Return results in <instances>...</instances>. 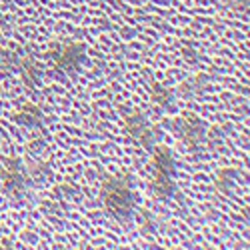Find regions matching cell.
Instances as JSON below:
<instances>
[{"label":"cell","mask_w":250,"mask_h":250,"mask_svg":"<svg viewBox=\"0 0 250 250\" xmlns=\"http://www.w3.org/2000/svg\"><path fill=\"white\" fill-rule=\"evenodd\" d=\"M152 96H154V100H156V102H160V104H166V102L170 100V94L166 92L164 88H158V86H154V88H152Z\"/></svg>","instance_id":"obj_8"},{"label":"cell","mask_w":250,"mask_h":250,"mask_svg":"<svg viewBox=\"0 0 250 250\" xmlns=\"http://www.w3.org/2000/svg\"><path fill=\"white\" fill-rule=\"evenodd\" d=\"M84 48L82 44H76V42H66V44H60L54 52V62L56 66L62 68V70H74L82 64L84 60Z\"/></svg>","instance_id":"obj_3"},{"label":"cell","mask_w":250,"mask_h":250,"mask_svg":"<svg viewBox=\"0 0 250 250\" xmlns=\"http://www.w3.org/2000/svg\"><path fill=\"white\" fill-rule=\"evenodd\" d=\"M4 184L8 192L12 194H20L24 192L26 188V178H24V170H22V164L18 160H8L4 166Z\"/></svg>","instance_id":"obj_4"},{"label":"cell","mask_w":250,"mask_h":250,"mask_svg":"<svg viewBox=\"0 0 250 250\" xmlns=\"http://www.w3.org/2000/svg\"><path fill=\"white\" fill-rule=\"evenodd\" d=\"M102 200L106 208L112 212V216L126 220L132 214L134 198L130 190V182L126 176H112L102 184Z\"/></svg>","instance_id":"obj_1"},{"label":"cell","mask_w":250,"mask_h":250,"mask_svg":"<svg viewBox=\"0 0 250 250\" xmlns=\"http://www.w3.org/2000/svg\"><path fill=\"white\" fill-rule=\"evenodd\" d=\"M20 120H22L24 124H28V126H32V124H36L40 120V112L36 106H32V104H26V106L22 108V112H20Z\"/></svg>","instance_id":"obj_7"},{"label":"cell","mask_w":250,"mask_h":250,"mask_svg":"<svg viewBox=\"0 0 250 250\" xmlns=\"http://www.w3.org/2000/svg\"><path fill=\"white\" fill-rule=\"evenodd\" d=\"M202 134H204V126L200 122H184L182 124V138L186 140L188 146L194 148L196 144H200Z\"/></svg>","instance_id":"obj_6"},{"label":"cell","mask_w":250,"mask_h":250,"mask_svg":"<svg viewBox=\"0 0 250 250\" xmlns=\"http://www.w3.org/2000/svg\"><path fill=\"white\" fill-rule=\"evenodd\" d=\"M154 182H152V188L158 196L162 198H168L174 194V172H176V166H174V158L170 154L168 148H156L154 150Z\"/></svg>","instance_id":"obj_2"},{"label":"cell","mask_w":250,"mask_h":250,"mask_svg":"<svg viewBox=\"0 0 250 250\" xmlns=\"http://www.w3.org/2000/svg\"><path fill=\"white\" fill-rule=\"evenodd\" d=\"M128 130H130V134L142 144V146H150L152 144V128H150V124H148V120L144 118L140 112H134L130 118H128Z\"/></svg>","instance_id":"obj_5"},{"label":"cell","mask_w":250,"mask_h":250,"mask_svg":"<svg viewBox=\"0 0 250 250\" xmlns=\"http://www.w3.org/2000/svg\"><path fill=\"white\" fill-rule=\"evenodd\" d=\"M240 4H248V0H240Z\"/></svg>","instance_id":"obj_9"}]
</instances>
